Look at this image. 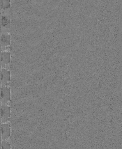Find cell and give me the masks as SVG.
<instances>
[{
    "instance_id": "6da1fadb",
    "label": "cell",
    "mask_w": 122,
    "mask_h": 149,
    "mask_svg": "<svg viewBox=\"0 0 122 149\" xmlns=\"http://www.w3.org/2000/svg\"><path fill=\"white\" fill-rule=\"evenodd\" d=\"M11 91L10 87L1 86V105H11Z\"/></svg>"
},
{
    "instance_id": "7a4b0ae2",
    "label": "cell",
    "mask_w": 122,
    "mask_h": 149,
    "mask_svg": "<svg viewBox=\"0 0 122 149\" xmlns=\"http://www.w3.org/2000/svg\"><path fill=\"white\" fill-rule=\"evenodd\" d=\"M11 116V106L6 105H1V119L2 123L10 121Z\"/></svg>"
},
{
    "instance_id": "3957f363",
    "label": "cell",
    "mask_w": 122,
    "mask_h": 149,
    "mask_svg": "<svg viewBox=\"0 0 122 149\" xmlns=\"http://www.w3.org/2000/svg\"><path fill=\"white\" fill-rule=\"evenodd\" d=\"M11 72L8 70L2 68L1 69V86L10 87L11 80Z\"/></svg>"
},
{
    "instance_id": "277c9868",
    "label": "cell",
    "mask_w": 122,
    "mask_h": 149,
    "mask_svg": "<svg viewBox=\"0 0 122 149\" xmlns=\"http://www.w3.org/2000/svg\"><path fill=\"white\" fill-rule=\"evenodd\" d=\"M11 126L10 124L3 123L1 124V136L2 140L5 141L11 134Z\"/></svg>"
},
{
    "instance_id": "5b68a950",
    "label": "cell",
    "mask_w": 122,
    "mask_h": 149,
    "mask_svg": "<svg viewBox=\"0 0 122 149\" xmlns=\"http://www.w3.org/2000/svg\"><path fill=\"white\" fill-rule=\"evenodd\" d=\"M10 144L5 141L2 140L1 143V149H11Z\"/></svg>"
}]
</instances>
